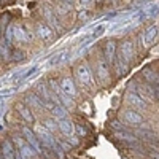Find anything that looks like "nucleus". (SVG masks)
<instances>
[{"instance_id": "23", "label": "nucleus", "mask_w": 159, "mask_h": 159, "mask_svg": "<svg viewBox=\"0 0 159 159\" xmlns=\"http://www.w3.org/2000/svg\"><path fill=\"white\" fill-rule=\"evenodd\" d=\"M0 56L3 57V61L10 59V49H8V43L5 42V38L0 40Z\"/></svg>"}, {"instance_id": "32", "label": "nucleus", "mask_w": 159, "mask_h": 159, "mask_svg": "<svg viewBox=\"0 0 159 159\" xmlns=\"http://www.w3.org/2000/svg\"><path fill=\"white\" fill-rule=\"evenodd\" d=\"M15 159H24V157L21 156V153H19V150H18V148L15 150Z\"/></svg>"}, {"instance_id": "15", "label": "nucleus", "mask_w": 159, "mask_h": 159, "mask_svg": "<svg viewBox=\"0 0 159 159\" xmlns=\"http://www.w3.org/2000/svg\"><path fill=\"white\" fill-rule=\"evenodd\" d=\"M25 105H27L29 108H30V107H34V108H43L42 99H40L37 94H34V92H30V94L25 96Z\"/></svg>"}, {"instance_id": "38", "label": "nucleus", "mask_w": 159, "mask_h": 159, "mask_svg": "<svg viewBox=\"0 0 159 159\" xmlns=\"http://www.w3.org/2000/svg\"><path fill=\"white\" fill-rule=\"evenodd\" d=\"M96 2H99V3H100V2H102V0H96Z\"/></svg>"}, {"instance_id": "33", "label": "nucleus", "mask_w": 159, "mask_h": 159, "mask_svg": "<svg viewBox=\"0 0 159 159\" xmlns=\"http://www.w3.org/2000/svg\"><path fill=\"white\" fill-rule=\"evenodd\" d=\"M21 57H22V52H21V51L15 52V59H21Z\"/></svg>"}, {"instance_id": "12", "label": "nucleus", "mask_w": 159, "mask_h": 159, "mask_svg": "<svg viewBox=\"0 0 159 159\" xmlns=\"http://www.w3.org/2000/svg\"><path fill=\"white\" fill-rule=\"evenodd\" d=\"M2 156H3V159H15V147H13V143H11V140L10 139H3V142H2Z\"/></svg>"}, {"instance_id": "27", "label": "nucleus", "mask_w": 159, "mask_h": 159, "mask_svg": "<svg viewBox=\"0 0 159 159\" xmlns=\"http://www.w3.org/2000/svg\"><path fill=\"white\" fill-rule=\"evenodd\" d=\"M45 129H48L49 132H54L56 129H59V126H57V123L54 121V119H46L45 121Z\"/></svg>"}, {"instance_id": "1", "label": "nucleus", "mask_w": 159, "mask_h": 159, "mask_svg": "<svg viewBox=\"0 0 159 159\" xmlns=\"http://www.w3.org/2000/svg\"><path fill=\"white\" fill-rule=\"evenodd\" d=\"M75 75H76V80H78V83H80V84H83V86H86V88L94 86V78H92V72H91V69L88 67L86 64L78 65L76 70H75Z\"/></svg>"}, {"instance_id": "21", "label": "nucleus", "mask_w": 159, "mask_h": 159, "mask_svg": "<svg viewBox=\"0 0 159 159\" xmlns=\"http://www.w3.org/2000/svg\"><path fill=\"white\" fill-rule=\"evenodd\" d=\"M142 73H143V76H145V80H147V81H150V83H153V84H157V86H159V75H157V73H154L151 69H145Z\"/></svg>"}, {"instance_id": "25", "label": "nucleus", "mask_w": 159, "mask_h": 159, "mask_svg": "<svg viewBox=\"0 0 159 159\" xmlns=\"http://www.w3.org/2000/svg\"><path fill=\"white\" fill-rule=\"evenodd\" d=\"M5 42L8 43V45H11L13 42H15V25H8L7 27V30H5Z\"/></svg>"}, {"instance_id": "16", "label": "nucleus", "mask_w": 159, "mask_h": 159, "mask_svg": "<svg viewBox=\"0 0 159 159\" xmlns=\"http://www.w3.org/2000/svg\"><path fill=\"white\" fill-rule=\"evenodd\" d=\"M67 59H69V52L67 51H59V52H56L54 56L49 57L48 65L49 67H52V65H59V64H62L64 61H67Z\"/></svg>"}, {"instance_id": "40", "label": "nucleus", "mask_w": 159, "mask_h": 159, "mask_svg": "<svg viewBox=\"0 0 159 159\" xmlns=\"http://www.w3.org/2000/svg\"><path fill=\"white\" fill-rule=\"evenodd\" d=\"M0 115H2V113H0Z\"/></svg>"}, {"instance_id": "31", "label": "nucleus", "mask_w": 159, "mask_h": 159, "mask_svg": "<svg viewBox=\"0 0 159 159\" xmlns=\"http://www.w3.org/2000/svg\"><path fill=\"white\" fill-rule=\"evenodd\" d=\"M92 3V0H78V5L81 7V8H86V7H89Z\"/></svg>"}, {"instance_id": "39", "label": "nucleus", "mask_w": 159, "mask_h": 159, "mask_svg": "<svg viewBox=\"0 0 159 159\" xmlns=\"http://www.w3.org/2000/svg\"><path fill=\"white\" fill-rule=\"evenodd\" d=\"M0 129H2V126H0Z\"/></svg>"}, {"instance_id": "19", "label": "nucleus", "mask_w": 159, "mask_h": 159, "mask_svg": "<svg viewBox=\"0 0 159 159\" xmlns=\"http://www.w3.org/2000/svg\"><path fill=\"white\" fill-rule=\"evenodd\" d=\"M51 113H52V116H54L56 119H65L67 118V108L64 107V105H61V103H57V105H54L52 107V110H51Z\"/></svg>"}, {"instance_id": "7", "label": "nucleus", "mask_w": 159, "mask_h": 159, "mask_svg": "<svg viewBox=\"0 0 159 159\" xmlns=\"http://www.w3.org/2000/svg\"><path fill=\"white\" fill-rule=\"evenodd\" d=\"M132 43L129 42V40H126V42L121 43V48H119V57L123 59V62L129 64L132 61Z\"/></svg>"}, {"instance_id": "2", "label": "nucleus", "mask_w": 159, "mask_h": 159, "mask_svg": "<svg viewBox=\"0 0 159 159\" xmlns=\"http://www.w3.org/2000/svg\"><path fill=\"white\" fill-rule=\"evenodd\" d=\"M35 132H37V137L43 147H46L49 150H54V147L57 145V140L52 137V134L48 129H45V126H35Z\"/></svg>"}, {"instance_id": "34", "label": "nucleus", "mask_w": 159, "mask_h": 159, "mask_svg": "<svg viewBox=\"0 0 159 159\" xmlns=\"http://www.w3.org/2000/svg\"><path fill=\"white\" fill-rule=\"evenodd\" d=\"M151 157H153V159H159V153H154V151H151Z\"/></svg>"}, {"instance_id": "13", "label": "nucleus", "mask_w": 159, "mask_h": 159, "mask_svg": "<svg viewBox=\"0 0 159 159\" xmlns=\"http://www.w3.org/2000/svg\"><path fill=\"white\" fill-rule=\"evenodd\" d=\"M115 51H116V42L115 40H108L107 43H105V59H107L108 64H113V57H115Z\"/></svg>"}, {"instance_id": "24", "label": "nucleus", "mask_w": 159, "mask_h": 159, "mask_svg": "<svg viewBox=\"0 0 159 159\" xmlns=\"http://www.w3.org/2000/svg\"><path fill=\"white\" fill-rule=\"evenodd\" d=\"M18 91V86H3L2 89H0V97H10V96H13L15 92Z\"/></svg>"}, {"instance_id": "8", "label": "nucleus", "mask_w": 159, "mask_h": 159, "mask_svg": "<svg viewBox=\"0 0 159 159\" xmlns=\"http://www.w3.org/2000/svg\"><path fill=\"white\" fill-rule=\"evenodd\" d=\"M15 108L18 110V113L21 115V118L24 119V121H27L29 124H32V123L35 121V119H34V115H32V111H30V108H29L25 103H22V102H18Z\"/></svg>"}, {"instance_id": "10", "label": "nucleus", "mask_w": 159, "mask_h": 159, "mask_svg": "<svg viewBox=\"0 0 159 159\" xmlns=\"http://www.w3.org/2000/svg\"><path fill=\"white\" fill-rule=\"evenodd\" d=\"M59 88L65 92L67 96H70L72 99L76 96V88H75V84H73V81L70 78H62L61 80V84H59Z\"/></svg>"}, {"instance_id": "35", "label": "nucleus", "mask_w": 159, "mask_h": 159, "mask_svg": "<svg viewBox=\"0 0 159 159\" xmlns=\"http://www.w3.org/2000/svg\"><path fill=\"white\" fill-rule=\"evenodd\" d=\"M145 2H150V0H139V2H137V3L140 5V3H145Z\"/></svg>"}, {"instance_id": "14", "label": "nucleus", "mask_w": 159, "mask_h": 159, "mask_svg": "<svg viewBox=\"0 0 159 159\" xmlns=\"http://www.w3.org/2000/svg\"><path fill=\"white\" fill-rule=\"evenodd\" d=\"M57 126H59V130L62 132L64 135H67V137H70L72 134H73V129H75V126H73V123L70 121V119H61V121L57 123Z\"/></svg>"}, {"instance_id": "20", "label": "nucleus", "mask_w": 159, "mask_h": 159, "mask_svg": "<svg viewBox=\"0 0 159 159\" xmlns=\"http://www.w3.org/2000/svg\"><path fill=\"white\" fill-rule=\"evenodd\" d=\"M15 40L16 42H29L30 35L24 30V27H21V25H15Z\"/></svg>"}, {"instance_id": "36", "label": "nucleus", "mask_w": 159, "mask_h": 159, "mask_svg": "<svg viewBox=\"0 0 159 159\" xmlns=\"http://www.w3.org/2000/svg\"><path fill=\"white\" fill-rule=\"evenodd\" d=\"M0 159H3V156H2V150H0Z\"/></svg>"}, {"instance_id": "29", "label": "nucleus", "mask_w": 159, "mask_h": 159, "mask_svg": "<svg viewBox=\"0 0 159 159\" xmlns=\"http://www.w3.org/2000/svg\"><path fill=\"white\" fill-rule=\"evenodd\" d=\"M7 21H8V16L7 15L3 18H0V32H2V34L7 30Z\"/></svg>"}, {"instance_id": "28", "label": "nucleus", "mask_w": 159, "mask_h": 159, "mask_svg": "<svg viewBox=\"0 0 159 159\" xmlns=\"http://www.w3.org/2000/svg\"><path fill=\"white\" fill-rule=\"evenodd\" d=\"M105 30H107V24H100V25H97L96 30L92 32V38H97V37H100Z\"/></svg>"}, {"instance_id": "26", "label": "nucleus", "mask_w": 159, "mask_h": 159, "mask_svg": "<svg viewBox=\"0 0 159 159\" xmlns=\"http://www.w3.org/2000/svg\"><path fill=\"white\" fill-rule=\"evenodd\" d=\"M119 140H126V142H134L135 140V137L132 135V134H129V132H126V130H116V134H115Z\"/></svg>"}, {"instance_id": "18", "label": "nucleus", "mask_w": 159, "mask_h": 159, "mask_svg": "<svg viewBox=\"0 0 159 159\" xmlns=\"http://www.w3.org/2000/svg\"><path fill=\"white\" fill-rule=\"evenodd\" d=\"M43 13H45V19H46V22H48V25L52 29V27H56V29H61V25L57 24V18H56V15L52 13V10L51 8H45L43 10Z\"/></svg>"}, {"instance_id": "3", "label": "nucleus", "mask_w": 159, "mask_h": 159, "mask_svg": "<svg viewBox=\"0 0 159 159\" xmlns=\"http://www.w3.org/2000/svg\"><path fill=\"white\" fill-rule=\"evenodd\" d=\"M49 88L52 91V96H54L61 105H64V107H67V108H72L73 107V99L70 96H67L65 92L59 88V84L54 81V80H49Z\"/></svg>"}, {"instance_id": "17", "label": "nucleus", "mask_w": 159, "mask_h": 159, "mask_svg": "<svg viewBox=\"0 0 159 159\" xmlns=\"http://www.w3.org/2000/svg\"><path fill=\"white\" fill-rule=\"evenodd\" d=\"M19 153H21V156L24 159H37V156H38V153L30 147L29 143H24L22 147L19 148Z\"/></svg>"}, {"instance_id": "37", "label": "nucleus", "mask_w": 159, "mask_h": 159, "mask_svg": "<svg viewBox=\"0 0 159 159\" xmlns=\"http://www.w3.org/2000/svg\"><path fill=\"white\" fill-rule=\"evenodd\" d=\"M111 2H113V3H116V2H118V0H111Z\"/></svg>"}, {"instance_id": "4", "label": "nucleus", "mask_w": 159, "mask_h": 159, "mask_svg": "<svg viewBox=\"0 0 159 159\" xmlns=\"http://www.w3.org/2000/svg\"><path fill=\"white\" fill-rule=\"evenodd\" d=\"M22 134H24L25 140L29 142V145H30V147H32L38 154L43 153V145H40V140H38V137L34 134V130H30L29 127H22Z\"/></svg>"}, {"instance_id": "22", "label": "nucleus", "mask_w": 159, "mask_h": 159, "mask_svg": "<svg viewBox=\"0 0 159 159\" xmlns=\"http://www.w3.org/2000/svg\"><path fill=\"white\" fill-rule=\"evenodd\" d=\"M97 73H99V78H100L102 83H105L108 80V70H107V67H105L103 62H99L97 64Z\"/></svg>"}, {"instance_id": "5", "label": "nucleus", "mask_w": 159, "mask_h": 159, "mask_svg": "<svg viewBox=\"0 0 159 159\" xmlns=\"http://www.w3.org/2000/svg\"><path fill=\"white\" fill-rule=\"evenodd\" d=\"M157 35H159L157 25H151V27H148L147 30H145V34L142 35V43H143V46H145V48L151 46V45L156 42Z\"/></svg>"}, {"instance_id": "6", "label": "nucleus", "mask_w": 159, "mask_h": 159, "mask_svg": "<svg viewBox=\"0 0 159 159\" xmlns=\"http://www.w3.org/2000/svg\"><path fill=\"white\" fill-rule=\"evenodd\" d=\"M126 100L130 107H135L139 110H145L147 108V100H143L137 92H127L126 94Z\"/></svg>"}, {"instance_id": "30", "label": "nucleus", "mask_w": 159, "mask_h": 159, "mask_svg": "<svg viewBox=\"0 0 159 159\" xmlns=\"http://www.w3.org/2000/svg\"><path fill=\"white\" fill-rule=\"evenodd\" d=\"M75 129H76V132H78V135H80V137H84V135H86V129H84L83 126L76 124V126H75Z\"/></svg>"}, {"instance_id": "9", "label": "nucleus", "mask_w": 159, "mask_h": 159, "mask_svg": "<svg viewBox=\"0 0 159 159\" xmlns=\"http://www.w3.org/2000/svg\"><path fill=\"white\" fill-rule=\"evenodd\" d=\"M37 35L42 38V40H45V42H48V40L52 38L54 32H52V29L49 27L48 24H45V22H38V24H37Z\"/></svg>"}, {"instance_id": "11", "label": "nucleus", "mask_w": 159, "mask_h": 159, "mask_svg": "<svg viewBox=\"0 0 159 159\" xmlns=\"http://www.w3.org/2000/svg\"><path fill=\"white\" fill-rule=\"evenodd\" d=\"M124 119H126V123L132 124V126H139L143 123V116L134 110H126L124 111Z\"/></svg>"}]
</instances>
